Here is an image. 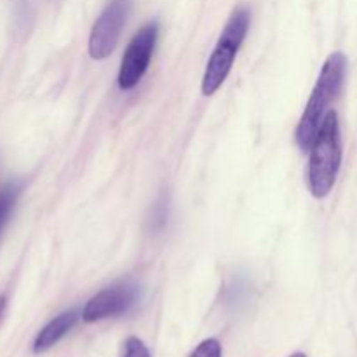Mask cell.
<instances>
[{"label":"cell","mask_w":357,"mask_h":357,"mask_svg":"<svg viewBox=\"0 0 357 357\" xmlns=\"http://www.w3.org/2000/svg\"><path fill=\"white\" fill-rule=\"evenodd\" d=\"M345 75H347V58H345L344 52L337 51L328 56L316 80V86L310 93L309 101H307L305 110H303L298 126H296V145L303 152L310 150V146H312L324 117L331 110V103L342 93Z\"/></svg>","instance_id":"cell-1"},{"label":"cell","mask_w":357,"mask_h":357,"mask_svg":"<svg viewBox=\"0 0 357 357\" xmlns=\"http://www.w3.org/2000/svg\"><path fill=\"white\" fill-rule=\"evenodd\" d=\"M307 185L312 197L324 199L330 195L337 183L338 171L342 166V135L338 114L330 110L317 131L316 139L310 146Z\"/></svg>","instance_id":"cell-2"},{"label":"cell","mask_w":357,"mask_h":357,"mask_svg":"<svg viewBox=\"0 0 357 357\" xmlns=\"http://www.w3.org/2000/svg\"><path fill=\"white\" fill-rule=\"evenodd\" d=\"M250 23L251 14L246 7H237L230 14L225 28L220 33L218 42H216L215 49L209 56L204 75H202V93L206 96H213L227 80L234 61H236L237 52H239L248 30H250Z\"/></svg>","instance_id":"cell-3"},{"label":"cell","mask_w":357,"mask_h":357,"mask_svg":"<svg viewBox=\"0 0 357 357\" xmlns=\"http://www.w3.org/2000/svg\"><path fill=\"white\" fill-rule=\"evenodd\" d=\"M157 37H159V26L157 23H146L145 26L139 28L131 38V42L126 47L124 56H122L121 68H119L117 84L121 91L135 89L146 73L152 59L153 51H155Z\"/></svg>","instance_id":"cell-4"},{"label":"cell","mask_w":357,"mask_h":357,"mask_svg":"<svg viewBox=\"0 0 357 357\" xmlns=\"http://www.w3.org/2000/svg\"><path fill=\"white\" fill-rule=\"evenodd\" d=\"M131 0H110L103 13L93 24L89 35V56L93 59H107L117 47L121 31L128 17Z\"/></svg>","instance_id":"cell-5"},{"label":"cell","mask_w":357,"mask_h":357,"mask_svg":"<svg viewBox=\"0 0 357 357\" xmlns=\"http://www.w3.org/2000/svg\"><path fill=\"white\" fill-rule=\"evenodd\" d=\"M138 286L132 281H121L98 291L82 309L84 323L119 317L129 312L138 300Z\"/></svg>","instance_id":"cell-6"},{"label":"cell","mask_w":357,"mask_h":357,"mask_svg":"<svg viewBox=\"0 0 357 357\" xmlns=\"http://www.w3.org/2000/svg\"><path fill=\"white\" fill-rule=\"evenodd\" d=\"M79 321V312L77 310H65L59 316H56L54 319L49 321L40 331H38L37 338L33 342V352L35 354H42V352L49 351V349L54 347L66 333L73 330V326Z\"/></svg>","instance_id":"cell-7"},{"label":"cell","mask_w":357,"mask_h":357,"mask_svg":"<svg viewBox=\"0 0 357 357\" xmlns=\"http://www.w3.org/2000/svg\"><path fill=\"white\" fill-rule=\"evenodd\" d=\"M17 197H20V187L17 185L9 183L0 190V234H2L3 227L7 225L10 215H13Z\"/></svg>","instance_id":"cell-8"},{"label":"cell","mask_w":357,"mask_h":357,"mask_svg":"<svg viewBox=\"0 0 357 357\" xmlns=\"http://www.w3.org/2000/svg\"><path fill=\"white\" fill-rule=\"evenodd\" d=\"M188 357H222V345L216 338L201 342Z\"/></svg>","instance_id":"cell-9"},{"label":"cell","mask_w":357,"mask_h":357,"mask_svg":"<svg viewBox=\"0 0 357 357\" xmlns=\"http://www.w3.org/2000/svg\"><path fill=\"white\" fill-rule=\"evenodd\" d=\"M124 357H150V352L149 349H146V345L143 344L139 338L131 337L128 338V342H126Z\"/></svg>","instance_id":"cell-10"},{"label":"cell","mask_w":357,"mask_h":357,"mask_svg":"<svg viewBox=\"0 0 357 357\" xmlns=\"http://www.w3.org/2000/svg\"><path fill=\"white\" fill-rule=\"evenodd\" d=\"M6 309H7V298L3 295H0V321H2Z\"/></svg>","instance_id":"cell-11"},{"label":"cell","mask_w":357,"mask_h":357,"mask_svg":"<svg viewBox=\"0 0 357 357\" xmlns=\"http://www.w3.org/2000/svg\"><path fill=\"white\" fill-rule=\"evenodd\" d=\"M289 357H307V356L302 354V352H296V354H293V356H289Z\"/></svg>","instance_id":"cell-12"}]
</instances>
